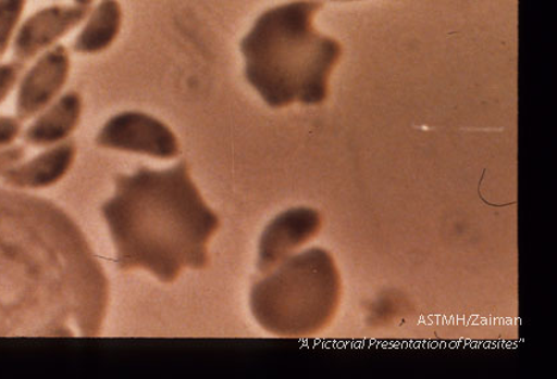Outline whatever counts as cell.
I'll use <instances>...</instances> for the list:
<instances>
[{
	"mask_svg": "<svg viewBox=\"0 0 557 379\" xmlns=\"http://www.w3.org/2000/svg\"><path fill=\"white\" fill-rule=\"evenodd\" d=\"M109 298L77 223L47 199L0 188V337L98 338Z\"/></svg>",
	"mask_w": 557,
	"mask_h": 379,
	"instance_id": "1",
	"label": "cell"
},
{
	"mask_svg": "<svg viewBox=\"0 0 557 379\" xmlns=\"http://www.w3.org/2000/svg\"><path fill=\"white\" fill-rule=\"evenodd\" d=\"M122 271L144 269L175 282L185 267L202 270L220 219L203 201L187 163L166 170L140 167L117 176L115 194L102 206Z\"/></svg>",
	"mask_w": 557,
	"mask_h": 379,
	"instance_id": "2",
	"label": "cell"
},
{
	"mask_svg": "<svg viewBox=\"0 0 557 379\" xmlns=\"http://www.w3.org/2000/svg\"><path fill=\"white\" fill-rule=\"evenodd\" d=\"M320 0H295L264 11L240 40L247 83L272 109L318 105L330 96V79L343 47L313 27Z\"/></svg>",
	"mask_w": 557,
	"mask_h": 379,
	"instance_id": "3",
	"label": "cell"
},
{
	"mask_svg": "<svg viewBox=\"0 0 557 379\" xmlns=\"http://www.w3.org/2000/svg\"><path fill=\"white\" fill-rule=\"evenodd\" d=\"M342 301V278L330 252L312 248L289 257L252 286L253 318L281 338H311L331 325Z\"/></svg>",
	"mask_w": 557,
	"mask_h": 379,
	"instance_id": "4",
	"label": "cell"
},
{
	"mask_svg": "<svg viewBox=\"0 0 557 379\" xmlns=\"http://www.w3.org/2000/svg\"><path fill=\"white\" fill-rule=\"evenodd\" d=\"M98 147L148 157L170 160L181 154L173 130L162 121L141 111H123L111 116L99 130Z\"/></svg>",
	"mask_w": 557,
	"mask_h": 379,
	"instance_id": "5",
	"label": "cell"
},
{
	"mask_svg": "<svg viewBox=\"0 0 557 379\" xmlns=\"http://www.w3.org/2000/svg\"><path fill=\"white\" fill-rule=\"evenodd\" d=\"M71 52L63 43L49 49L22 74L16 86V117L27 122L59 98L71 77Z\"/></svg>",
	"mask_w": 557,
	"mask_h": 379,
	"instance_id": "6",
	"label": "cell"
},
{
	"mask_svg": "<svg viewBox=\"0 0 557 379\" xmlns=\"http://www.w3.org/2000/svg\"><path fill=\"white\" fill-rule=\"evenodd\" d=\"M89 11L76 4H52L35 11L22 22L12 43L15 60L26 64L59 46L65 36L82 26Z\"/></svg>",
	"mask_w": 557,
	"mask_h": 379,
	"instance_id": "7",
	"label": "cell"
},
{
	"mask_svg": "<svg viewBox=\"0 0 557 379\" xmlns=\"http://www.w3.org/2000/svg\"><path fill=\"white\" fill-rule=\"evenodd\" d=\"M323 219L319 211L293 209L286 211L264 229L259 244V270L268 275L297 248L307 244L319 235Z\"/></svg>",
	"mask_w": 557,
	"mask_h": 379,
	"instance_id": "8",
	"label": "cell"
},
{
	"mask_svg": "<svg viewBox=\"0 0 557 379\" xmlns=\"http://www.w3.org/2000/svg\"><path fill=\"white\" fill-rule=\"evenodd\" d=\"M77 155L74 141L49 147L34 159L22 161L4 174L3 184L8 188L29 191L51 188L72 169Z\"/></svg>",
	"mask_w": 557,
	"mask_h": 379,
	"instance_id": "9",
	"label": "cell"
},
{
	"mask_svg": "<svg viewBox=\"0 0 557 379\" xmlns=\"http://www.w3.org/2000/svg\"><path fill=\"white\" fill-rule=\"evenodd\" d=\"M84 101L77 91H67L55 99L24 130L23 139L27 146L49 148L61 144L71 138L82 123Z\"/></svg>",
	"mask_w": 557,
	"mask_h": 379,
	"instance_id": "10",
	"label": "cell"
},
{
	"mask_svg": "<svg viewBox=\"0 0 557 379\" xmlns=\"http://www.w3.org/2000/svg\"><path fill=\"white\" fill-rule=\"evenodd\" d=\"M123 9L120 0H99L86 16L84 27L72 43V51L82 55L107 52L121 35Z\"/></svg>",
	"mask_w": 557,
	"mask_h": 379,
	"instance_id": "11",
	"label": "cell"
},
{
	"mask_svg": "<svg viewBox=\"0 0 557 379\" xmlns=\"http://www.w3.org/2000/svg\"><path fill=\"white\" fill-rule=\"evenodd\" d=\"M27 4L28 0H0V60L14 43Z\"/></svg>",
	"mask_w": 557,
	"mask_h": 379,
	"instance_id": "12",
	"label": "cell"
},
{
	"mask_svg": "<svg viewBox=\"0 0 557 379\" xmlns=\"http://www.w3.org/2000/svg\"><path fill=\"white\" fill-rule=\"evenodd\" d=\"M24 64L18 61L0 62V104L8 101L22 77Z\"/></svg>",
	"mask_w": 557,
	"mask_h": 379,
	"instance_id": "13",
	"label": "cell"
},
{
	"mask_svg": "<svg viewBox=\"0 0 557 379\" xmlns=\"http://www.w3.org/2000/svg\"><path fill=\"white\" fill-rule=\"evenodd\" d=\"M22 124L16 116L0 115V148L15 146L23 135Z\"/></svg>",
	"mask_w": 557,
	"mask_h": 379,
	"instance_id": "14",
	"label": "cell"
},
{
	"mask_svg": "<svg viewBox=\"0 0 557 379\" xmlns=\"http://www.w3.org/2000/svg\"><path fill=\"white\" fill-rule=\"evenodd\" d=\"M26 157V148L21 146H11L0 148V177L16 166Z\"/></svg>",
	"mask_w": 557,
	"mask_h": 379,
	"instance_id": "15",
	"label": "cell"
},
{
	"mask_svg": "<svg viewBox=\"0 0 557 379\" xmlns=\"http://www.w3.org/2000/svg\"><path fill=\"white\" fill-rule=\"evenodd\" d=\"M92 3H95V0H73V4L85 9H91Z\"/></svg>",
	"mask_w": 557,
	"mask_h": 379,
	"instance_id": "16",
	"label": "cell"
},
{
	"mask_svg": "<svg viewBox=\"0 0 557 379\" xmlns=\"http://www.w3.org/2000/svg\"><path fill=\"white\" fill-rule=\"evenodd\" d=\"M333 2H348V0H333Z\"/></svg>",
	"mask_w": 557,
	"mask_h": 379,
	"instance_id": "17",
	"label": "cell"
}]
</instances>
